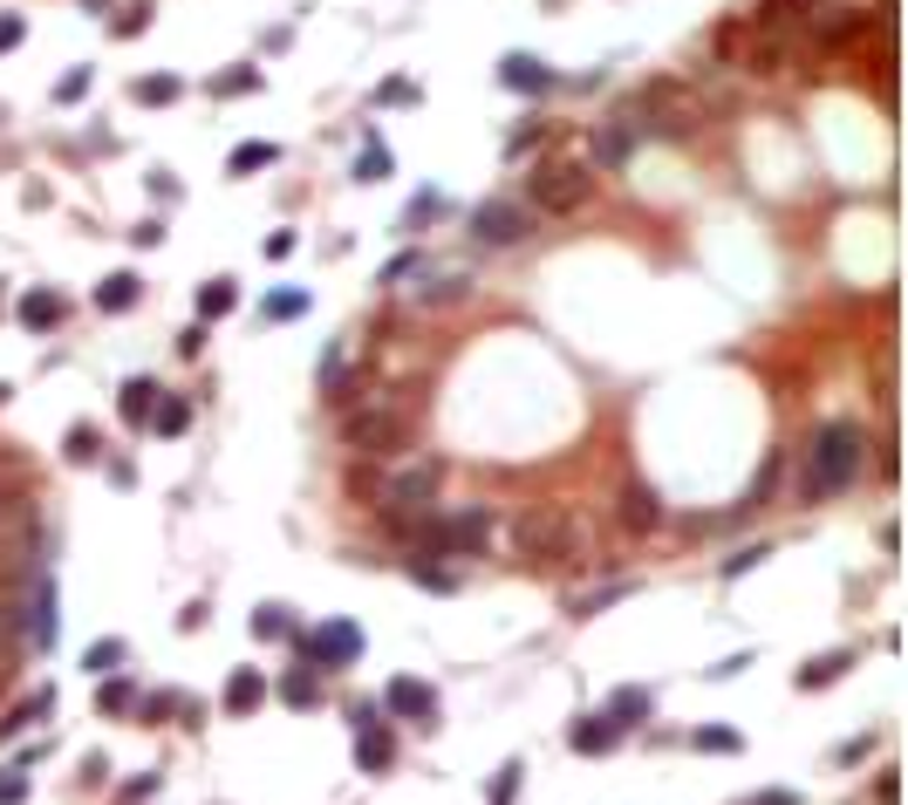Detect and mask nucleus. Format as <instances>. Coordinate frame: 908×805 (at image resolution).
Returning <instances> with one entry per match:
<instances>
[{
    "instance_id": "f257e3e1",
    "label": "nucleus",
    "mask_w": 908,
    "mask_h": 805,
    "mask_svg": "<svg viewBox=\"0 0 908 805\" xmlns=\"http://www.w3.org/2000/svg\"><path fill=\"white\" fill-rule=\"evenodd\" d=\"M860 464H867V430H860L854 417L820 424L813 445H806V464H800V505H820V499L847 492L854 478H860Z\"/></svg>"
},
{
    "instance_id": "f03ea898",
    "label": "nucleus",
    "mask_w": 908,
    "mask_h": 805,
    "mask_svg": "<svg viewBox=\"0 0 908 805\" xmlns=\"http://www.w3.org/2000/svg\"><path fill=\"white\" fill-rule=\"evenodd\" d=\"M342 437H348V451H363V458H397L410 445V410L404 402H369V410H348L342 417Z\"/></svg>"
},
{
    "instance_id": "7ed1b4c3",
    "label": "nucleus",
    "mask_w": 908,
    "mask_h": 805,
    "mask_svg": "<svg viewBox=\"0 0 908 805\" xmlns=\"http://www.w3.org/2000/svg\"><path fill=\"white\" fill-rule=\"evenodd\" d=\"M492 540V512L465 505V512H424L417 519V553H486Z\"/></svg>"
},
{
    "instance_id": "20e7f679",
    "label": "nucleus",
    "mask_w": 908,
    "mask_h": 805,
    "mask_svg": "<svg viewBox=\"0 0 908 805\" xmlns=\"http://www.w3.org/2000/svg\"><path fill=\"white\" fill-rule=\"evenodd\" d=\"M438 478H445V464H438V458H424V464H404L397 478H369V499L404 526L410 512H424L430 499H438Z\"/></svg>"
},
{
    "instance_id": "39448f33",
    "label": "nucleus",
    "mask_w": 908,
    "mask_h": 805,
    "mask_svg": "<svg viewBox=\"0 0 908 805\" xmlns=\"http://www.w3.org/2000/svg\"><path fill=\"white\" fill-rule=\"evenodd\" d=\"M512 540H520V553L526 560H567L574 553V519L567 512H554V505H533V512H520V526H512Z\"/></svg>"
},
{
    "instance_id": "423d86ee",
    "label": "nucleus",
    "mask_w": 908,
    "mask_h": 805,
    "mask_svg": "<svg viewBox=\"0 0 908 805\" xmlns=\"http://www.w3.org/2000/svg\"><path fill=\"white\" fill-rule=\"evenodd\" d=\"M526 191H533L540 212H574V206H587V191H595V171L574 165V157H567V165H533Z\"/></svg>"
},
{
    "instance_id": "0eeeda50",
    "label": "nucleus",
    "mask_w": 908,
    "mask_h": 805,
    "mask_svg": "<svg viewBox=\"0 0 908 805\" xmlns=\"http://www.w3.org/2000/svg\"><path fill=\"white\" fill-rule=\"evenodd\" d=\"M55 635H62V615H55V581L49 574H34L28 594H21V641L28 649H55Z\"/></svg>"
},
{
    "instance_id": "6e6552de",
    "label": "nucleus",
    "mask_w": 908,
    "mask_h": 805,
    "mask_svg": "<svg viewBox=\"0 0 908 805\" xmlns=\"http://www.w3.org/2000/svg\"><path fill=\"white\" fill-rule=\"evenodd\" d=\"M301 656L314 669H355V656H363V628L355 621H322L314 635H301Z\"/></svg>"
},
{
    "instance_id": "1a4fd4ad",
    "label": "nucleus",
    "mask_w": 908,
    "mask_h": 805,
    "mask_svg": "<svg viewBox=\"0 0 908 805\" xmlns=\"http://www.w3.org/2000/svg\"><path fill=\"white\" fill-rule=\"evenodd\" d=\"M471 232H479L486 247H520V239L533 232V212L512 206V198H486V206L471 212Z\"/></svg>"
},
{
    "instance_id": "9d476101",
    "label": "nucleus",
    "mask_w": 908,
    "mask_h": 805,
    "mask_svg": "<svg viewBox=\"0 0 908 805\" xmlns=\"http://www.w3.org/2000/svg\"><path fill=\"white\" fill-rule=\"evenodd\" d=\"M636 137H643V124H636V109H622V116H608V124L595 130V165H602V171L628 165V150H636Z\"/></svg>"
},
{
    "instance_id": "9b49d317",
    "label": "nucleus",
    "mask_w": 908,
    "mask_h": 805,
    "mask_svg": "<svg viewBox=\"0 0 908 805\" xmlns=\"http://www.w3.org/2000/svg\"><path fill=\"white\" fill-rule=\"evenodd\" d=\"M383 717H417V723H430L438 717V690H430V682H410V676H397L383 690V703H376Z\"/></svg>"
},
{
    "instance_id": "f8f14e48",
    "label": "nucleus",
    "mask_w": 908,
    "mask_h": 805,
    "mask_svg": "<svg viewBox=\"0 0 908 805\" xmlns=\"http://www.w3.org/2000/svg\"><path fill=\"white\" fill-rule=\"evenodd\" d=\"M499 83H505L512 96H546V90L561 83V75L546 69L540 55H505V62H499Z\"/></svg>"
},
{
    "instance_id": "ddd939ff",
    "label": "nucleus",
    "mask_w": 908,
    "mask_h": 805,
    "mask_svg": "<svg viewBox=\"0 0 908 805\" xmlns=\"http://www.w3.org/2000/svg\"><path fill=\"white\" fill-rule=\"evenodd\" d=\"M615 744H622V731H615V723H608L602 710H595V717H574V723H567V751H581V757H608Z\"/></svg>"
},
{
    "instance_id": "4468645a",
    "label": "nucleus",
    "mask_w": 908,
    "mask_h": 805,
    "mask_svg": "<svg viewBox=\"0 0 908 805\" xmlns=\"http://www.w3.org/2000/svg\"><path fill=\"white\" fill-rule=\"evenodd\" d=\"M219 703H226V717H253V710L267 703V676H260V669H232Z\"/></svg>"
},
{
    "instance_id": "2eb2a0df",
    "label": "nucleus",
    "mask_w": 908,
    "mask_h": 805,
    "mask_svg": "<svg viewBox=\"0 0 908 805\" xmlns=\"http://www.w3.org/2000/svg\"><path fill=\"white\" fill-rule=\"evenodd\" d=\"M355 764H363V772H389V764H397L389 723H363V731H355Z\"/></svg>"
},
{
    "instance_id": "dca6fc26",
    "label": "nucleus",
    "mask_w": 908,
    "mask_h": 805,
    "mask_svg": "<svg viewBox=\"0 0 908 805\" xmlns=\"http://www.w3.org/2000/svg\"><path fill=\"white\" fill-rule=\"evenodd\" d=\"M649 710H656V697L643 690V682H622V690L608 697V710H602V717L615 723V731H628V723H649Z\"/></svg>"
},
{
    "instance_id": "f3484780",
    "label": "nucleus",
    "mask_w": 908,
    "mask_h": 805,
    "mask_svg": "<svg viewBox=\"0 0 908 805\" xmlns=\"http://www.w3.org/2000/svg\"><path fill=\"white\" fill-rule=\"evenodd\" d=\"M157 396H165V389H157L150 376H131L124 389H116V410H124V424H131V430H144V424H150V410H157Z\"/></svg>"
},
{
    "instance_id": "a211bd4d",
    "label": "nucleus",
    "mask_w": 908,
    "mask_h": 805,
    "mask_svg": "<svg viewBox=\"0 0 908 805\" xmlns=\"http://www.w3.org/2000/svg\"><path fill=\"white\" fill-rule=\"evenodd\" d=\"M49 710H55V690H49V682H42V690H34V697H21V703H14L8 717H0V744H14V738L28 731V723H42Z\"/></svg>"
},
{
    "instance_id": "6ab92c4d",
    "label": "nucleus",
    "mask_w": 908,
    "mask_h": 805,
    "mask_svg": "<svg viewBox=\"0 0 908 805\" xmlns=\"http://www.w3.org/2000/svg\"><path fill=\"white\" fill-rule=\"evenodd\" d=\"M14 314H21V328H34V335H42V328H55V321L69 314V301H62V294H49V288H34V294H21V307H14Z\"/></svg>"
},
{
    "instance_id": "aec40b11",
    "label": "nucleus",
    "mask_w": 908,
    "mask_h": 805,
    "mask_svg": "<svg viewBox=\"0 0 908 805\" xmlns=\"http://www.w3.org/2000/svg\"><path fill=\"white\" fill-rule=\"evenodd\" d=\"M232 307H240V280H206V288H199V321H206V328H212V321H226Z\"/></svg>"
},
{
    "instance_id": "412c9836",
    "label": "nucleus",
    "mask_w": 908,
    "mask_h": 805,
    "mask_svg": "<svg viewBox=\"0 0 908 805\" xmlns=\"http://www.w3.org/2000/svg\"><path fill=\"white\" fill-rule=\"evenodd\" d=\"M847 669H854V649H834V656H813L793 682H800V690H826V682H841Z\"/></svg>"
},
{
    "instance_id": "4be33fe9",
    "label": "nucleus",
    "mask_w": 908,
    "mask_h": 805,
    "mask_svg": "<svg viewBox=\"0 0 908 805\" xmlns=\"http://www.w3.org/2000/svg\"><path fill=\"white\" fill-rule=\"evenodd\" d=\"M137 294H144V280H137V273H109L103 288H96V307H103V314H131Z\"/></svg>"
},
{
    "instance_id": "5701e85b",
    "label": "nucleus",
    "mask_w": 908,
    "mask_h": 805,
    "mask_svg": "<svg viewBox=\"0 0 908 805\" xmlns=\"http://www.w3.org/2000/svg\"><path fill=\"white\" fill-rule=\"evenodd\" d=\"M267 165H281V144H267V137H253V144H232V157H226V171H232V178L267 171Z\"/></svg>"
},
{
    "instance_id": "b1692460",
    "label": "nucleus",
    "mask_w": 908,
    "mask_h": 805,
    "mask_svg": "<svg viewBox=\"0 0 908 805\" xmlns=\"http://www.w3.org/2000/svg\"><path fill=\"white\" fill-rule=\"evenodd\" d=\"M253 641H294V608H288V600L253 608Z\"/></svg>"
},
{
    "instance_id": "393cba45",
    "label": "nucleus",
    "mask_w": 908,
    "mask_h": 805,
    "mask_svg": "<svg viewBox=\"0 0 908 805\" xmlns=\"http://www.w3.org/2000/svg\"><path fill=\"white\" fill-rule=\"evenodd\" d=\"M124 662H131V641H124V635H103V641H90V656H83V669H90V676H116Z\"/></svg>"
},
{
    "instance_id": "a878e982",
    "label": "nucleus",
    "mask_w": 908,
    "mask_h": 805,
    "mask_svg": "<svg viewBox=\"0 0 908 805\" xmlns=\"http://www.w3.org/2000/svg\"><path fill=\"white\" fill-rule=\"evenodd\" d=\"M417 587H430V594H458V574L451 567H438V553H410V567H404Z\"/></svg>"
},
{
    "instance_id": "bb28decb",
    "label": "nucleus",
    "mask_w": 908,
    "mask_h": 805,
    "mask_svg": "<svg viewBox=\"0 0 908 805\" xmlns=\"http://www.w3.org/2000/svg\"><path fill=\"white\" fill-rule=\"evenodd\" d=\"M185 424H191V402H185V396H157V410H150L144 430H157V437H185Z\"/></svg>"
},
{
    "instance_id": "cd10ccee",
    "label": "nucleus",
    "mask_w": 908,
    "mask_h": 805,
    "mask_svg": "<svg viewBox=\"0 0 908 805\" xmlns=\"http://www.w3.org/2000/svg\"><path fill=\"white\" fill-rule=\"evenodd\" d=\"M622 519H628V526H656V519H662V499L649 492V485H628V499H622Z\"/></svg>"
},
{
    "instance_id": "c85d7f7f",
    "label": "nucleus",
    "mask_w": 908,
    "mask_h": 805,
    "mask_svg": "<svg viewBox=\"0 0 908 805\" xmlns=\"http://www.w3.org/2000/svg\"><path fill=\"white\" fill-rule=\"evenodd\" d=\"M96 703H103L109 717H131V710H137V682H131V676H103Z\"/></svg>"
},
{
    "instance_id": "c756f323",
    "label": "nucleus",
    "mask_w": 908,
    "mask_h": 805,
    "mask_svg": "<svg viewBox=\"0 0 908 805\" xmlns=\"http://www.w3.org/2000/svg\"><path fill=\"white\" fill-rule=\"evenodd\" d=\"M307 301H314L307 288H281V294L260 301V321H294V314H307Z\"/></svg>"
},
{
    "instance_id": "7c9ffc66",
    "label": "nucleus",
    "mask_w": 908,
    "mask_h": 805,
    "mask_svg": "<svg viewBox=\"0 0 908 805\" xmlns=\"http://www.w3.org/2000/svg\"><path fill=\"white\" fill-rule=\"evenodd\" d=\"M281 703H288V710H314V703H322V682H314L307 669L281 676Z\"/></svg>"
},
{
    "instance_id": "2f4dec72",
    "label": "nucleus",
    "mask_w": 908,
    "mask_h": 805,
    "mask_svg": "<svg viewBox=\"0 0 908 805\" xmlns=\"http://www.w3.org/2000/svg\"><path fill=\"white\" fill-rule=\"evenodd\" d=\"M690 744H697V751H710V757H731V751H744V738L731 731V723H703V731H690Z\"/></svg>"
},
{
    "instance_id": "473e14b6",
    "label": "nucleus",
    "mask_w": 908,
    "mask_h": 805,
    "mask_svg": "<svg viewBox=\"0 0 908 805\" xmlns=\"http://www.w3.org/2000/svg\"><path fill=\"white\" fill-rule=\"evenodd\" d=\"M520 778H526V764H520V757H505L499 772H492V792H486V805H512V798H520Z\"/></svg>"
},
{
    "instance_id": "72a5a7b5",
    "label": "nucleus",
    "mask_w": 908,
    "mask_h": 805,
    "mask_svg": "<svg viewBox=\"0 0 908 805\" xmlns=\"http://www.w3.org/2000/svg\"><path fill=\"white\" fill-rule=\"evenodd\" d=\"M355 178L363 185H376V178H389V144L369 130V144H363V157H355Z\"/></svg>"
},
{
    "instance_id": "f704fd0d",
    "label": "nucleus",
    "mask_w": 908,
    "mask_h": 805,
    "mask_svg": "<svg viewBox=\"0 0 908 805\" xmlns=\"http://www.w3.org/2000/svg\"><path fill=\"white\" fill-rule=\"evenodd\" d=\"M800 8H813V0H759V34H772V28H793V21H800Z\"/></svg>"
},
{
    "instance_id": "c9c22d12",
    "label": "nucleus",
    "mask_w": 908,
    "mask_h": 805,
    "mask_svg": "<svg viewBox=\"0 0 908 805\" xmlns=\"http://www.w3.org/2000/svg\"><path fill=\"white\" fill-rule=\"evenodd\" d=\"M178 90H185L178 75H137V83H131L137 103H178Z\"/></svg>"
},
{
    "instance_id": "e433bc0d",
    "label": "nucleus",
    "mask_w": 908,
    "mask_h": 805,
    "mask_svg": "<svg viewBox=\"0 0 908 805\" xmlns=\"http://www.w3.org/2000/svg\"><path fill=\"white\" fill-rule=\"evenodd\" d=\"M150 14H157L150 0H131V8H124V14L109 21V34H116V42H131V34H144V28H150Z\"/></svg>"
},
{
    "instance_id": "4c0bfd02",
    "label": "nucleus",
    "mask_w": 908,
    "mask_h": 805,
    "mask_svg": "<svg viewBox=\"0 0 908 805\" xmlns=\"http://www.w3.org/2000/svg\"><path fill=\"white\" fill-rule=\"evenodd\" d=\"M247 90H260V69H226V75H212V96H247Z\"/></svg>"
},
{
    "instance_id": "58836bf2",
    "label": "nucleus",
    "mask_w": 908,
    "mask_h": 805,
    "mask_svg": "<svg viewBox=\"0 0 908 805\" xmlns=\"http://www.w3.org/2000/svg\"><path fill=\"white\" fill-rule=\"evenodd\" d=\"M622 594H628V581H615V587H595V594H581V600H574V621H587V615H602V608H615Z\"/></svg>"
},
{
    "instance_id": "ea45409f",
    "label": "nucleus",
    "mask_w": 908,
    "mask_h": 805,
    "mask_svg": "<svg viewBox=\"0 0 908 805\" xmlns=\"http://www.w3.org/2000/svg\"><path fill=\"white\" fill-rule=\"evenodd\" d=\"M90 458H103V437H96L90 424H75V430H69V464H90Z\"/></svg>"
},
{
    "instance_id": "a19ab883",
    "label": "nucleus",
    "mask_w": 908,
    "mask_h": 805,
    "mask_svg": "<svg viewBox=\"0 0 908 805\" xmlns=\"http://www.w3.org/2000/svg\"><path fill=\"white\" fill-rule=\"evenodd\" d=\"M438 212H445V191H417V198H410V212H404V226L417 232V226H430Z\"/></svg>"
},
{
    "instance_id": "79ce46f5",
    "label": "nucleus",
    "mask_w": 908,
    "mask_h": 805,
    "mask_svg": "<svg viewBox=\"0 0 908 805\" xmlns=\"http://www.w3.org/2000/svg\"><path fill=\"white\" fill-rule=\"evenodd\" d=\"M759 560H772V546H765V540H759V546H738V553L724 560V581H738V574H752Z\"/></svg>"
},
{
    "instance_id": "37998d69",
    "label": "nucleus",
    "mask_w": 908,
    "mask_h": 805,
    "mask_svg": "<svg viewBox=\"0 0 908 805\" xmlns=\"http://www.w3.org/2000/svg\"><path fill=\"white\" fill-rule=\"evenodd\" d=\"M90 75H96V69H69L62 83H55V103H83V96H90Z\"/></svg>"
},
{
    "instance_id": "c03bdc74",
    "label": "nucleus",
    "mask_w": 908,
    "mask_h": 805,
    "mask_svg": "<svg viewBox=\"0 0 908 805\" xmlns=\"http://www.w3.org/2000/svg\"><path fill=\"white\" fill-rule=\"evenodd\" d=\"M854 28H860L854 8H826V14H820V34H826V42H834V34H854Z\"/></svg>"
},
{
    "instance_id": "a18cd8bd",
    "label": "nucleus",
    "mask_w": 908,
    "mask_h": 805,
    "mask_svg": "<svg viewBox=\"0 0 908 805\" xmlns=\"http://www.w3.org/2000/svg\"><path fill=\"white\" fill-rule=\"evenodd\" d=\"M28 772H14V764H8V772H0V805H28Z\"/></svg>"
},
{
    "instance_id": "49530a36",
    "label": "nucleus",
    "mask_w": 908,
    "mask_h": 805,
    "mask_svg": "<svg viewBox=\"0 0 908 805\" xmlns=\"http://www.w3.org/2000/svg\"><path fill=\"white\" fill-rule=\"evenodd\" d=\"M21 641V600H0V649Z\"/></svg>"
},
{
    "instance_id": "de8ad7c7",
    "label": "nucleus",
    "mask_w": 908,
    "mask_h": 805,
    "mask_svg": "<svg viewBox=\"0 0 908 805\" xmlns=\"http://www.w3.org/2000/svg\"><path fill=\"white\" fill-rule=\"evenodd\" d=\"M410 273H424V253H397L383 266V288H397V280H410Z\"/></svg>"
},
{
    "instance_id": "09e8293b",
    "label": "nucleus",
    "mask_w": 908,
    "mask_h": 805,
    "mask_svg": "<svg viewBox=\"0 0 908 805\" xmlns=\"http://www.w3.org/2000/svg\"><path fill=\"white\" fill-rule=\"evenodd\" d=\"M178 355H185V362H191V355H206V321H191V328L178 335Z\"/></svg>"
},
{
    "instance_id": "8fccbe9b",
    "label": "nucleus",
    "mask_w": 908,
    "mask_h": 805,
    "mask_svg": "<svg viewBox=\"0 0 908 805\" xmlns=\"http://www.w3.org/2000/svg\"><path fill=\"white\" fill-rule=\"evenodd\" d=\"M376 103H417V83H404V75H397V83L376 90Z\"/></svg>"
},
{
    "instance_id": "3c124183",
    "label": "nucleus",
    "mask_w": 908,
    "mask_h": 805,
    "mask_svg": "<svg viewBox=\"0 0 908 805\" xmlns=\"http://www.w3.org/2000/svg\"><path fill=\"white\" fill-rule=\"evenodd\" d=\"M21 34H28V28H21V14H0V55H8V49H21Z\"/></svg>"
},
{
    "instance_id": "603ef678",
    "label": "nucleus",
    "mask_w": 908,
    "mask_h": 805,
    "mask_svg": "<svg viewBox=\"0 0 908 805\" xmlns=\"http://www.w3.org/2000/svg\"><path fill=\"white\" fill-rule=\"evenodd\" d=\"M867 751H875V738H847V744H841V751H834V764H860V757H867Z\"/></svg>"
},
{
    "instance_id": "864d4df0",
    "label": "nucleus",
    "mask_w": 908,
    "mask_h": 805,
    "mask_svg": "<svg viewBox=\"0 0 908 805\" xmlns=\"http://www.w3.org/2000/svg\"><path fill=\"white\" fill-rule=\"evenodd\" d=\"M124 798H131V805H137V798H157V772H137V778L124 785Z\"/></svg>"
},
{
    "instance_id": "5fc2aeb1",
    "label": "nucleus",
    "mask_w": 908,
    "mask_h": 805,
    "mask_svg": "<svg viewBox=\"0 0 908 805\" xmlns=\"http://www.w3.org/2000/svg\"><path fill=\"white\" fill-rule=\"evenodd\" d=\"M157 239H165V219H144V226L131 232V247H157Z\"/></svg>"
},
{
    "instance_id": "6e6d98bb",
    "label": "nucleus",
    "mask_w": 908,
    "mask_h": 805,
    "mask_svg": "<svg viewBox=\"0 0 908 805\" xmlns=\"http://www.w3.org/2000/svg\"><path fill=\"white\" fill-rule=\"evenodd\" d=\"M83 778H90V785H103V778H109V757H103V751H90V757H83Z\"/></svg>"
},
{
    "instance_id": "4d7b16f0",
    "label": "nucleus",
    "mask_w": 908,
    "mask_h": 805,
    "mask_svg": "<svg viewBox=\"0 0 908 805\" xmlns=\"http://www.w3.org/2000/svg\"><path fill=\"white\" fill-rule=\"evenodd\" d=\"M875 798H881V805H895V798H901V772H881V785H875Z\"/></svg>"
},
{
    "instance_id": "13d9d810",
    "label": "nucleus",
    "mask_w": 908,
    "mask_h": 805,
    "mask_svg": "<svg viewBox=\"0 0 908 805\" xmlns=\"http://www.w3.org/2000/svg\"><path fill=\"white\" fill-rule=\"evenodd\" d=\"M752 805H800V792H759Z\"/></svg>"
},
{
    "instance_id": "bf43d9fd",
    "label": "nucleus",
    "mask_w": 908,
    "mask_h": 805,
    "mask_svg": "<svg viewBox=\"0 0 908 805\" xmlns=\"http://www.w3.org/2000/svg\"><path fill=\"white\" fill-rule=\"evenodd\" d=\"M8 396H14V389H8V383H0V402H8Z\"/></svg>"
},
{
    "instance_id": "052dcab7",
    "label": "nucleus",
    "mask_w": 908,
    "mask_h": 805,
    "mask_svg": "<svg viewBox=\"0 0 908 805\" xmlns=\"http://www.w3.org/2000/svg\"><path fill=\"white\" fill-rule=\"evenodd\" d=\"M90 8H103V0H90Z\"/></svg>"
},
{
    "instance_id": "680f3d73",
    "label": "nucleus",
    "mask_w": 908,
    "mask_h": 805,
    "mask_svg": "<svg viewBox=\"0 0 908 805\" xmlns=\"http://www.w3.org/2000/svg\"><path fill=\"white\" fill-rule=\"evenodd\" d=\"M738 805H752V798H738Z\"/></svg>"
}]
</instances>
